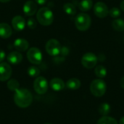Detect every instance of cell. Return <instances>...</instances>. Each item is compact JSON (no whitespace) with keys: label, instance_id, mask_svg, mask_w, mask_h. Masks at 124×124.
Here are the masks:
<instances>
[{"label":"cell","instance_id":"cell-30","mask_svg":"<svg viewBox=\"0 0 124 124\" xmlns=\"http://www.w3.org/2000/svg\"><path fill=\"white\" fill-rule=\"evenodd\" d=\"M120 86H121V88L124 89V76H123L120 81Z\"/></svg>","mask_w":124,"mask_h":124},{"label":"cell","instance_id":"cell-15","mask_svg":"<svg viewBox=\"0 0 124 124\" xmlns=\"http://www.w3.org/2000/svg\"><path fill=\"white\" fill-rule=\"evenodd\" d=\"M15 48L19 52H24L29 47V43L25 39H17L14 42Z\"/></svg>","mask_w":124,"mask_h":124},{"label":"cell","instance_id":"cell-26","mask_svg":"<svg viewBox=\"0 0 124 124\" xmlns=\"http://www.w3.org/2000/svg\"><path fill=\"white\" fill-rule=\"evenodd\" d=\"M121 10L118 8V7H113L110 9V10H109V15L111 17L116 19L118 18L121 15Z\"/></svg>","mask_w":124,"mask_h":124},{"label":"cell","instance_id":"cell-34","mask_svg":"<svg viewBox=\"0 0 124 124\" xmlns=\"http://www.w3.org/2000/svg\"></svg>","mask_w":124,"mask_h":124},{"label":"cell","instance_id":"cell-18","mask_svg":"<svg viewBox=\"0 0 124 124\" xmlns=\"http://www.w3.org/2000/svg\"><path fill=\"white\" fill-rule=\"evenodd\" d=\"M93 6V2L92 0H82L78 4V7L82 12H87L91 9Z\"/></svg>","mask_w":124,"mask_h":124},{"label":"cell","instance_id":"cell-6","mask_svg":"<svg viewBox=\"0 0 124 124\" xmlns=\"http://www.w3.org/2000/svg\"><path fill=\"white\" fill-rule=\"evenodd\" d=\"M27 58L31 63L39 65L42 61V54L38 48L31 47L27 52Z\"/></svg>","mask_w":124,"mask_h":124},{"label":"cell","instance_id":"cell-11","mask_svg":"<svg viewBox=\"0 0 124 124\" xmlns=\"http://www.w3.org/2000/svg\"><path fill=\"white\" fill-rule=\"evenodd\" d=\"M23 12L27 16H33L37 11V5L33 1H28L23 7Z\"/></svg>","mask_w":124,"mask_h":124},{"label":"cell","instance_id":"cell-35","mask_svg":"<svg viewBox=\"0 0 124 124\" xmlns=\"http://www.w3.org/2000/svg\"></svg>","mask_w":124,"mask_h":124},{"label":"cell","instance_id":"cell-14","mask_svg":"<svg viewBox=\"0 0 124 124\" xmlns=\"http://www.w3.org/2000/svg\"><path fill=\"white\" fill-rule=\"evenodd\" d=\"M7 59L9 63H11L12 65H17L21 62V61L23 60V55L20 52L14 51V52H10L7 55Z\"/></svg>","mask_w":124,"mask_h":124},{"label":"cell","instance_id":"cell-16","mask_svg":"<svg viewBox=\"0 0 124 124\" xmlns=\"http://www.w3.org/2000/svg\"><path fill=\"white\" fill-rule=\"evenodd\" d=\"M12 33V28L7 23H0V37L2 39H7L11 36Z\"/></svg>","mask_w":124,"mask_h":124},{"label":"cell","instance_id":"cell-2","mask_svg":"<svg viewBox=\"0 0 124 124\" xmlns=\"http://www.w3.org/2000/svg\"><path fill=\"white\" fill-rule=\"evenodd\" d=\"M36 17L39 23L42 25H49L53 23L54 15L50 9L48 7H41L39 9L36 14Z\"/></svg>","mask_w":124,"mask_h":124},{"label":"cell","instance_id":"cell-22","mask_svg":"<svg viewBox=\"0 0 124 124\" xmlns=\"http://www.w3.org/2000/svg\"><path fill=\"white\" fill-rule=\"evenodd\" d=\"M97 124H118V123L114 118L106 116L100 118Z\"/></svg>","mask_w":124,"mask_h":124},{"label":"cell","instance_id":"cell-13","mask_svg":"<svg viewBox=\"0 0 124 124\" xmlns=\"http://www.w3.org/2000/svg\"><path fill=\"white\" fill-rule=\"evenodd\" d=\"M49 85H50V87L54 91H56V92L62 91L65 86V84L64 81L61 78H52L50 81Z\"/></svg>","mask_w":124,"mask_h":124},{"label":"cell","instance_id":"cell-4","mask_svg":"<svg viewBox=\"0 0 124 124\" xmlns=\"http://www.w3.org/2000/svg\"><path fill=\"white\" fill-rule=\"evenodd\" d=\"M92 23V20L90 16L84 12L79 13L75 19V25L78 30L81 31H87Z\"/></svg>","mask_w":124,"mask_h":124},{"label":"cell","instance_id":"cell-28","mask_svg":"<svg viewBox=\"0 0 124 124\" xmlns=\"http://www.w3.org/2000/svg\"><path fill=\"white\" fill-rule=\"evenodd\" d=\"M5 58V52L0 49V62H1Z\"/></svg>","mask_w":124,"mask_h":124},{"label":"cell","instance_id":"cell-10","mask_svg":"<svg viewBox=\"0 0 124 124\" xmlns=\"http://www.w3.org/2000/svg\"><path fill=\"white\" fill-rule=\"evenodd\" d=\"M12 68L6 62L0 63V81H6L9 80L12 76Z\"/></svg>","mask_w":124,"mask_h":124},{"label":"cell","instance_id":"cell-25","mask_svg":"<svg viewBox=\"0 0 124 124\" xmlns=\"http://www.w3.org/2000/svg\"><path fill=\"white\" fill-rule=\"evenodd\" d=\"M28 74L31 77H38L40 74V70L35 66H31L28 68Z\"/></svg>","mask_w":124,"mask_h":124},{"label":"cell","instance_id":"cell-21","mask_svg":"<svg viewBox=\"0 0 124 124\" xmlns=\"http://www.w3.org/2000/svg\"><path fill=\"white\" fill-rule=\"evenodd\" d=\"M94 73L99 78H103L107 76V69L103 65H97L94 69Z\"/></svg>","mask_w":124,"mask_h":124},{"label":"cell","instance_id":"cell-1","mask_svg":"<svg viewBox=\"0 0 124 124\" xmlns=\"http://www.w3.org/2000/svg\"><path fill=\"white\" fill-rule=\"evenodd\" d=\"M14 102L20 108H26L33 102V95L26 89H18L15 92Z\"/></svg>","mask_w":124,"mask_h":124},{"label":"cell","instance_id":"cell-3","mask_svg":"<svg viewBox=\"0 0 124 124\" xmlns=\"http://www.w3.org/2000/svg\"><path fill=\"white\" fill-rule=\"evenodd\" d=\"M107 90V85L106 83L102 79L98 78L92 81L90 84V91L92 94L97 97H102Z\"/></svg>","mask_w":124,"mask_h":124},{"label":"cell","instance_id":"cell-32","mask_svg":"<svg viewBox=\"0 0 124 124\" xmlns=\"http://www.w3.org/2000/svg\"><path fill=\"white\" fill-rule=\"evenodd\" d=\"M119 124H124V117H122V118L120 119V121H119Z\"/></svg>","mask_w":124,"mask_h":124},{"label":"cell","instance_id":"cell-19","mask_svg":"<svg viewBox=\"0 0 124 124\" xmlns=\"http://www.w3.org/2000/svg\"><path fill=\"white\" fill-rule=\"evenodd\" d=\"M113 28L116 31H124V20L121 18L115 19L112 23Z\"/></svg>","mask_w":124,"mask_h":124},{"label":"cell","instance_id":"cell-5","mask_svg":"<svg viewBox=\"0 0 124 124\" xmlns=\"http://www.w3.org/2000/svg\"><path fill=\"white\" fill-rule=\"evenodd\" d=\"M97 60L98 58L94 53L86 52L81 58V64L84 68L87 69H92L96 66Z\"/></svg>","mask_w":124,"mask_h":124},{"label":"cell","instance_id":"cell-20","mask_svg":"<svg viewBox=\"0 0 124 124\" xmlns=\"http://www.w3.org/2000/svg\"><path fill=\"white\" fill-rule=\"evenodd\" d=\"M110 110H111V108L108 103L104 102L99 106V113L102 116H108L110 113Z\"/></svg>","mask_w":124,"mask_h":124},{"label":"cell","instance_id":"cell-27","mask_svg":"<svg viewBox=\"0 0 124 124\" xmlns=\"http://www.w3.org/2000/svg\"><path fill=\"white\" fill-rule=\"evenodd\" d=\"M36 21L33 18H29L27 21V25L31 29H34L36 27Z\"/></svg>","mask_w":124,"mask_h":124},{"label":"cell","instance_id":"cell-12","mask_svg":"<svg viewBox=\"0 0 124 124\" xmlns=\"http://www.w3.org/2000/svg\"><path fill=\"white\" fill-rule=\"evenodd\" d=\"M12 25L13 28L15 29L16 31H23L25 26V19L20 15L15 16L12 20Z\"/></svg>","mask_w":124,"mask_h":124},{"label":"cell","instance_id":"cell-23","mask_svg":"<svg viewBox=\"0 0 124 124\" xmlns=\"http://www.w3.org/2000/svg\"><path fill=\"white\" fill-rule=\"evenodd\" d=\"M63 10L69 15H74L76 13V9L74 4L71 3H66L63 6Z\"/></svg>","mask_w":124,"mask_h":124},{"label":"cell","instance_id":"cell-17","mask_svg":"<svg viewBox=\"0 0 124 124\" xmlns=\"http://www.w3.org/2000/svg\"><path fill=\"white\" fill-rule=\"evenodd\" d=\"M66 86L71 90L78 89L81 86V81L76 78H70L66 83Z\"/></svg>","mask_w":124,"mask_h":124},{"label":"cell","instance_id":"cell-31","mask_svg":"<svg viewBox=\"0 0 124 124\" xmlns=\"http://www.w3.org/2000/svg\"><path fill=\"white\" fill-rule=\"evenodd\" d=\"M120 7H121V9L124 12V0H123V1L121 2V4H120Z\"/></svg>","mask_w":124,"mask_h":124},{"label":"cell","instance_id":"cell-33","mask_svg":"<svg viewBox=\"0 0 124 124\" xmlns=\"http://www.w3.org/2000/svg\"><path fill=\"white\" fill-rule=\"evenodd\" d=\"M10 0H0V1L1 2H3V3H5V2H8V1H9Z\"/></svg>","mask_w":124,"mask_h":124},{"label":"cell","instance_id":"cell-7","mask_svg":"<svg viewBox=\"0 0 124 124\" xmlns=\"http://www.w3.org/2000/svg\"><path fill=\"white\" fill-rule=\"evenodd\" d=\"M61 45L60 42L54 39H49L46 44V51L51 56H57L61 52Z\"/></svg>","mask_w":124,"mask_h":124},{"label":"cell","instance_id":"cell-24","mask_svg":"<svg viewBox=\"0 0 124 124\" xmlns=\"http://www.w3.org/2000/svg\"><path fill=\"white\" fill-rule=\"evenodd\" d=\"M7 88L12 92H15L17 89H19V82L15 80V79H10L8 82H7Z\"/></svg>","mask_w":124,"mask_h":124},{"label":"cell","instance_id":"cell-8","mask_svg":"<svg viewBox=\"0 0 124 124\" xmlns=\"http://www.w3.org/2000/svg\"><path fill=\"white\" fill-rule=\"evenodd\" d=\"M33 89L39 94H44L48 90V82L46 79L42 76L37 77L33 83Z\"/></svg>","mask_w":124,"mask_h":124},{"label":"cell","instance_id":"cell-29","mask_svg":"<svg viewBox=\"0 0 124 124\" xmlns=\"http://www.w3.org/2000/svg\"><path fill=\"white\" fill-rule=\"evenodd\" d=\"M47 0H35V1L38 4H40V5H43L46 2Z\"/></svg>","mask_w":124,"mask_h":124},{"label":"cell","instance_id":"cell-9","mask_svg":"<svg viewBox=\"0 0 124 124\" xmlns=\"http://www.w3.org/2000/svg\"><path fill=\"white\" fill-rule=\"evenodd\" d=\"M94 12L99 18H105L109 15V9L104 2L98 1L94 6Z\"/></svg>","mask_w":124,"mask_h":124}]
</instances>
